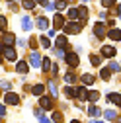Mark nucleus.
Returning <instances> with one entry per match:
<instances>
[{
  "label": "nucleus",
  "mask_w": 121,
  "mask_h": 123,
  "mask_svg": "<svg viewBox=\"0 0 121 123\" xmlns=\"http://www.w3.org/2000/svg\"><path fill=\"white\" fill-rule=\"evenodd\" d=\"M22 29H25V31H29V29H31V20H29L27 16L22 18Z\"/></svg>",
  "instance_id": "nucleus-16"
},
{
  "label": "nucleus",
  "mask_w": 121,
  "mask_h": 123,
  "mask_svg": "<svg viewBox=\"0 0 121 123\" xmlns=\"http://www.w3.org/2000/svg\"><path fill=\"white\" fill-rule=\"evenodd\" d=\"M4 115H6V107H4V105H2V104H0V119H2V117H4Z\"/></svg>",
  "instance_id": "nucleus-41"
},
{
  "label": "nucleus",
  "mask_w": 121,
  "mask_h": 123,
  "mask_svg": "<svg viewBox=\"0 0 121 123\" xmlns=\"http://www.w3.org/2000/svg\"><path fill=\"white\" fill-rule=\"evenodd\" d=\"M39 4H41L43 8H47V10H53V8H55V4H53V2H39Z\"/></svg>",
  "instance_id": "nucleus-37"
},
{
  "label": "nucleus",
  "mask_w": 121,
  "mask_h": 123,
  "mask_svg": "<svg viewBox=\"0 0 121 123\" xmlns=\"http://www.w3.org/2000/svg\"><path fill=\"white\" fill-rule=\"evenodd\" d=\"M55 45H57V49H59V51H65V49L68 47V39H67L65 35H59V37H57V43H55Z\"/></svg>",
  "instance_id": "nucleus-5"
},
{
  "label": "nucleus",
  "mask_w": 121,
  "mask_h": 123,
  "mask_svg": "<svg viewBox=\"0 0 121 123\" xmlns=\"http://www.w3.org/2000/svg\"><path fill=\"white\" fill-rule=\"evenodd\" d=\"M115 47H109V45H105V47H102V55L103 57H108V59H111V57H115Z\"/></svg>",
  "instance_id": "nucleus-8"
},
{
  "label": "nucleus",
  "mask_w": 121,
  "mask_h": 123,
  "mask_svg": "<svg viewBox=\"0 0 121 123\" xmlns=\"http://www.w3.org/2000/svg\"><path fill=\"white\" fill-rule=\"evenodd\" d=\"M68 18H72L74 22H78V10L76 8H70L68 10Z\"/></svg>",
  "instance_id": "nucleus-24"
},
{
  "label": "nucleus",
  "mask_w": 121,
  "mask_h": 123,
  "mask_svg": "<svg viewBox=\"0 0 121 123\" xmlns=\"http://www.w3.org/2000/svg\"><path fill=\"white\" fill-rule=\"evenodd\" d=\"M108 102L119 105V94H117V92H111V94H108Z\"/></svg>",
  "instance_id": "nucleus-19"
},
{
  "label": "nucleus",
  "mask_w": 121,
  "mask_h": 123,
  "mask_svg": "<svg viewBox=\"0 0 121 123\" xmlns=\"http://www.w3.org/2000/svg\"><path fill=\"white\" fill-rule=\"evenodd\" d=\"M80 80H82L84 84H92V82H94V74H84Z\"/></svg>",
  "instance_id": "nucleus-26"
},
{
  "label": "nucleus",
  "mask_w": 121,
  "mask_h": 123,
  "mask_svg": "<svg viewBox=\"0 0 121 123\" xmlns=\"http://www.w3.org/2000/svg\"><path fill=\"white\" fill-rule=\"evenodd\" d=\"M65 82H67V86H72L74 82H76V76H74L72 72H67L65 74Z\"/></svg>",
  "instance_id": "nucleus-15"
},
{
  "label": "nucleus",
  "mask_w": 121,
  "mask_h": 123,
  "mask_svg": "<svg viewBox=\"0 0 121 123\" xmlns=\"http://www.w3.org/2000/svg\"><path fill=\"white\" fill-rule=\"evenodd\" d=\"M16 41V37H14L12 33H4V37H2V43H4V47H10V45Z\"/></svg>",
  "instance_id": "nucleus-13"
},
{
  "label": "nucleus",
  "mask_w": 121,
  "mask_h": 123,
  "mask_svg": "<svg viewBox=\"0 0 121 123\" xmlns=\"http://www.w3.org/2000/svg\"><path fill=\"white\" fill-rule=\"evenodd\" d=\"M109 70L111 72H119V63H117V61H111V63H109Z\"/></svg>",
  "instance_id": "nucleus-32"
},
{
  "label": "nucleus",
  "mask_w": 121,
  "mask_h": 123,
  "mask_svg": "<svg viewBox=\"0 0 121 123\" xmlns=\"http://www.w3.org/2000/svg\"><path fill=\"white\" fill-rule=\"evenodd\" d=\"M88 115H92V117H96V115H100V110H98L96 105H90V107H88Z\"/></svg>",
  "instance_id": "nucleus-29"
},
{
  "label": "nucleus",
  "mask_w": 121,
  "mask_h": 123,
  "mask_svg": "<svg viewBox=\"0 0 121 123\" xmlns=\"http://www.w3.org/2000/svg\"><path fill=\"white\" fill-rule=\"evenodd\" d=\"M70 123H80V121H78V119H72V121H70Z\"/></svg>",
  "instance_id": "nucleus-47"
},
{
  "label": "nucleus",
  "mask_w": 121,
  "mask_h": 123,
  "mask_svg": "<svg viewBox=\"0 0 121 123\" xmlns=\"http://www.w3.org/2000/svg\"><path fill=\"white\" fill-rule=\"evenodd\" d=\"M39 123H51V119H47V117H41V119H39Z\"/></svg>",
  "instance_id": "nucleus-44"
},
{
  "label": "nucleus",
  "mask_w": 121,
  "mask_h": 123,
  "mask_svg": "<svg viewBox=\"0 0 121 123\" xmlns=\"http://www.w3.org/2000/svg\"><path fill=\"white\" fill-rule=\"evenodd\" d=\"M0 86H2L4 90H10V88H12V82H6V80H4V82H0Z\"/></svg>",
  "instance_id": "nucleus-39"
},
{
  "label": "nucleus",
  "mask_w": 121,
  "mask_h": 123,
  "mask_svg": "<svg viewBox=\"0 0 121 123\" xmlns=\"http://www.w3.org/2000/svg\"><path fill=\"white\" fill-rule=\"evenodd\" d=\"M43 90H45V88H43V84H35V86L31 88V92H33L35 96H41V94H43Z\"/></svg>",
  "instance_id": "nucleus-22"
},
{
  "label": "nucleus",
  "mask_w": 121,
  "mask_h": 123,
  "mask_svg": "<svg viewBox=\"0 0 121 123\" xmlns=\"http://www.w3.org/2000/svg\"><path fill=\"white\" fill-rule=\"evenodd\" d=\"M94 35H96V37H100V39H102V37L105 35V29H103V25H102V22H98V24L94 25Z\"/></svg>",
  "instance_id": "nucleus-9"
},
{
  "label": "nucleus",
  "mask_w": 121,
  "mask_h": 123,
  "mask_svg": "<svg viewBox=\"0 0 121 123\" xmlns=\"http://www.w3.org/2000/svg\"><path fill=\"white\" fill-rule=\"evenodd\" d=\"M65 94H67V96H72V98H76V88L67 86V88H65Z\"/></svg>",
  "instance_id": "nucleus-27"
},
{
  "label": "nucleus",
  "mask_w": 121,
  "mask_h": 123,
  "mask_svg": "<svg viewBox=\"0 0 121 123\" xmlns=\"http://www.w3.org/2000/svg\"><path fill=\"white\" fill-rule=\"evenodd\" d=\"M49 92L53 94V98H57V96H59V90H57V86H55V82H53V80L49 82Z\"/></svg>",
  "instance_id": "nucleus-25"
},
{
  "label": "nucleus",
  "mask_w": 121,
  "mask_h": 123,
  "mask_svg": "<svg viewBox=\"0 0 121 123\" xmlns=\"http://www.w3.org/2000/svg\"><path fill=\"white\" fill-rule=\"evenodd\" d=\"M103 115H105V119H109V121H113V119H115V117H117V113H115V111H113V110H108V111H105V113H103Z\"/></svg>",
  "instance_id": "nucleus-30"
},
{
  "label": "nucleus",
  "mask_w": 121,
  "mask_h": 123,
  "mask_svg": "<svg viewBox=\"0 0 121 123\" xmlns=\"http://www.w3.org/2000/svg\"><path fill=\"white\" fill-rule=\"evenodd\" d=\"M102 6H103V8H111V6H113V2H109V0H103Z\"/></svg>",
  "instance_id": "nucleus-40"
},
{
  "label": "nucleus",
  "mask_w": 121,
  "mask_h": 123,
  "mask_svg": "<svg viewBox=\"0 0 121 123\" xmlns=\"http://www.w3.org/2000/svg\"><path fill=\"white\" fill-rule=\"evenodd\" d=\"M39 104H41V110H53V100L49 96H41Z\"/></svg>",
  "instance_id": "nucleus-4"
},
{
  "label": "nucleus",
  "mask_w": 121,
  "mask_h": 123,
  "mask_svg": "<svg viewBox=\"0 0 121 123\" xmlns=\"http://www.w3.org/2000/svg\"><path fill=\"white\" fill-rule=\"evenodd\" d=\"M41 67H43L45 72H49V70H51V59H47V57L41 59Z\"/></svg>",
  "instance_id": "nucleus-20"
},
{
  "label": "nucleus",
  "mask_w": 121,
  "mask_h": 123,
  "mask_svg": "<svg viewBox=\"0 0 121 123\" xmlns=\"http://www.w3.org/2000/svg\"><path fill=\"white\" fill-rule=\"evenodd\" d=\"M8 27V20L4 16H0V31H4V29Z\"/></svg>",
  "instance_id": "nucleus-33"
},
{
  "label": "nucleus",
  "mask_w": 121,
  "mask_h": 123,
  "mask_svg": "<svg viewBox=\"0 0 121 123\" xmlns=\"http://www.w3.org/2000/svg\"><path fill=\"white\" fill-rule=\"evenodd\" d=\"M33 113H35V117H43V110H41V107H35V110H33Z\"/></svg>",
  "instance_id": "nucleus-38"
},
{
  "label": "nucleus",
  "mask_w": 121,
  "mask_h": 123,
  "mask_svg": "<svg viewBox=\"0 0 121 123\" xmlns=\"http://www.w3.org/2000/svg\"><path fill=\"white\" fill-rule=\"evenodd\" d=\"M2 57H6L8 61H16V59H18L16 49H12V47H4V49H2Z\"/></svg>",
  "instance_id": "nucleus-3"
},
{
  "label": "nucleus",
  "mask_w": 121,
  "mask_h": 123,
  "mask_svg": "<svg viewBox=\"0 0 121 123\" xmlns=\"http://www.w3.org/2000/svg\"><path fill=\"white\" fill-rule=\"evenodd\" d=\"M16 43H18V45H20V47H22V49H24V47H25V45H27V41H25V39H18V41H16Z\"/></svg>",
  "instance_id": "nucleus-42"
},
{
  "label": "nucleus",
  "mask_w": 121,
  "mask_h": 123,
  "mask_svg": "<svg viewBox=\"0 0 121 123\" xmlns=\"http://www.w3.org/2000/svg\"><path fill=\"white\" fill-rule=\"evenodd\" d=\"M22 6H24L25 10H31L33 6H37V2H22Z\"/></svg>",
  "instance_id": "nucleus-35"
},
{
  "label": "nucleus",
  "mask_w": 121,
  "mask_h": 123,
  "mask_svg": "<svg viewBox=\"0 0 121 123\" xmlns=\"http://www.w3.org/2000/svg\"><path fill=\"white\" fill-rule=\"evenodd\" d=\"M55 27H65V18L60 16V14L55 16Z\"/></svg>",
  "instance_id": "nucleus-21"
},
{
  "label": "nucleus",
  "mask_w": 121,
  "mask_h": 123,
  "mask_svg": "<svg viewBox=\"0 0 121 123\" xmlns=\"http://www.w3.org/2000/svg\"><path fill=\"white\" fill-rule=\"evenodd\" d=\"M53 4H55L57 10H65V8H67V2H53Z\"/></svg>",
  "instance_id": "nucleus-36"
},
{
  "label": "nucleus",
  "mask_w": 121,
  "mask_h": 123,
  "mask_svg": "<svg viewBox=\"0 0 121 123\" xmlns=\"http://www.w3.org/2000/svg\"><path fill=\"white\" fill-rule=\"evenodd\" d=\"M100 76H102L103 80H108V78H109V70H108V68H102V70H100Z\"/></svg>",
  "instance_id": "nucleus-34"
},
{
  "label": "nucleus",
  "mask_w": 121,
  "mask_h": 123,
  "mask_svg": "<svg viewBox=\"0 0 121 123\" xmlns=\"http://www.w3.org/2000/svg\"><path fill=\"white\" fill-rule=\"evenodd\" d=\"M76 10H78V22H80V24H84V22H86V18H88V8H86V6H78Z\"/></svg>",
  "instance_id": "nucleus-7"
},
{
  "label": "nucleus",
  "mask_w": 121,
  "mask_h": 123,
  "mask_svg": "<svg viewBox=\"0 0 121 123\" xmlns=\"http://www.w3.org/2000/svg\"><path fill=\"white\" fill-rule=\"evenodd\" d=\"M65 61H67V65H68V67H72V68H76V67H78V63H80V59H78V55H76V53H68V55L65 57Z\"/></svg>",
  "instance_id": "nucleus-2"
},
{
  "label": "nucleus",
  "mask_w": 121,
  "mask_h": 123,
  "mask_svg": "<svg viewBox=\"0 0 121 123\" xmlns=\"http://www.w3.org/2000/svg\"><path fill=\"white\" fill-rule=\"evenodd\" d=\"M16 70H18L20 74H25V72L29 70V67H27V63H25V61H20V63L16 65Z\"/></svg>",
  "instance_id": "nucleus-14"
},
{
  "label": "nucleus",
  "mask_w": 121,
  "mask_h": 123,
  "mask_svg": "<svg viewBox=\"0 0 121 123\" xmlns=\"http://www.w3.org/2000/svg\"><path fill=\"white\" fill-rule=\"evenodd\" d=\"M90 63H92L94 67H98V65L102 63V57H98V55H90Z\"/></svg>",
  "instance_id": "nucleus-28"
},
{
  "label": "nucleus",
  "mask_w": 121,
  "mask_h": 123,
  "mask_svg": "<svg viewBox=\"0 0 121 123\" xmlns=\"http://www.w3.org/2000/svg\"><path fill=\"white\" fill-rule=\"evenodd\" d=\"M37 27H39V29H47V27H49V20L45 18V16H39V18H37Z\"/></svg>",
  "instance_id": "nucleus-11"
},
{
  "label": "nucleus",
  "mask_w": 121,
  "mask_h": 123,
  "mask_svg": "<svg viewBox=\"0 0 121 123\" xmlns=\"http://www.w3.org/2000/svg\"><path fill=\"white\" fill-rule=\"evenodd\" d=\"M98 98H100V92H98V90L88 92V96H86V100H90V102H98Z\"/></svg>",
  "instance_id": "nucleus-18"
},
{
  "label": "nucleus",
  "mask_w": 121,
  "mask_h": 123,
  "mask_svg": "<svg viewBox=\"0 0 121 123\" xmlns=\"http://www.w3.org/2000/svg\"><path fill=\"white\" fill-rule=\"evenodd\" d=\"M119 35H121V31H119L117 27H115V29H109V31H108V37H109L111 41H119V39H121Z\"/></svg>",
  "instance_id": "nucleus-12"
},
{
  "label": "nucleus",
  "mask_w": 121,
  "mask_h": 123,
  "mask_svg": "<svg viewBox=\"0 0 121 123\" xmlns=\"http://www.w3.org/2000/svg\"><path fill=\"white\" fill-rule=\"evenodd\" d=\"M6 104L18 105V104H20V96H18V94H6Z\"/></svg>",
  "instance_id": "nucleus-10"
},
{
  "label": "nucleus",
  "mask_w": 121,
  "mask_h": 123,
  "mask_svg": "<svg viewBox=\"0 0 121 123\" xmlns=\"http://www.w3.org/2000/svg\"><path fill=\"white\" fill-rule=\"evenodd\" d=\"M82 24L80 22H68V25H65V31L67 33H80Z\"/></svg>",
  "instance_id": "nucleus-1"
},
{
  "label": "nucleus",
  "mask_w": 121,
  "mask_h": 123,
  "mask_svg": "<svg viewBox=\"0 0 121 123\" xmlns=\"http://www.w3.org/2000/svg\"><path fill=\"white\" fill-rule=\"evenodd\" d=\"M86 96H88V90H86L84 86H78V88H76V98H82V100H86Z\"/></svg>",
  "instance_id": "nucleus-17"
},
{
  "label": "nucleus",
  "mask_w": 121,
  "mask_h": 123,
  "mask_svg": "<svg viewBox=\"0 0 121 123\" xmlns=\"http://www.w3.org/2000/svg\"><path fill=\"white\" fill-rule=\"evenodd\" d=\"M2 61H4V57H2V51H0V63H2Z\"/></svg>",
  "instance_id": "nucleus-46"
},
{
  "label": "nucleus",
  "mask_w": 121,
  "mask_h": 123,
  "mask_svg": "<svg viewBox=\"0 0 121 123\" xmlns=\"http://www.w3.org/2000/svg\"><path fill=\"white\" fill-rule=\"evenodd\" d=\"M90 123H103V121H98V119H92V121H90Z\"/></svg>",
  "instance_id": "nucleus-45"
},
{
  "label": "nucleus",
  "mask_w": 121,
  "mask_h": 123,
  "mask_svg": "<svg viewBox=\"0 0 121 123\" xmlns=\"http://www.w3.org/2000/svg\"><path fill=\"white\" fill-rule=\"evenodd\" d=\"M53 121H55V123H63V113L55 111V113H53ZM53 121H51V123H53Z\"/></svg>",
  "instance_id": "nucleus-31"
},
{
  "label": "nucleus",
  "mask_w": 121,
  "mask_h": 123,
  "mask_svg": "<svg viewBox=\"0 0 121 123\" xmlns=\"http://www.w3.org/2000/svg\"><path fill=\"white\" fill-rule=\"evenodd\" d=\"M39 43H41V47H45V49H49V47H51V39H49V37H45V35L39 39Z\"/></svg>",
  "instance_id": "nucleus-23"
},
{
  "label": "nucleus",
  "mask_w": 121,
  "mask_h": 123,
  "mask_svg": "<svg viewBox=\"0 0 121 123\" xmlns=\"http://www.w3.org/2000/svg\"><path fill=\"white\" fill-rule=\"evenodd\" d=\"M55 53H57V57H59V59H60V57H65V51H59V49H57Z\"/></svg>",
  "instance_id": "nucleus-43"
},
{
  "label": "nucleus",
  "mask_w": 121,
  "mask_h": 123,
  "mask_svg": "<svg viewBox=\"0 0 121 123\" xmlns=\"http://www.w3.org/2000/svg\"><path fill=\"white\" fill-rule=\"evenodd\" d=\"M29 63H31V67H33V68H37V67L41 65V55H39L37 51H33L31 55H29Z\"/></svg>",
  "instance_id": "nucleus-6"
}]
</instances>
